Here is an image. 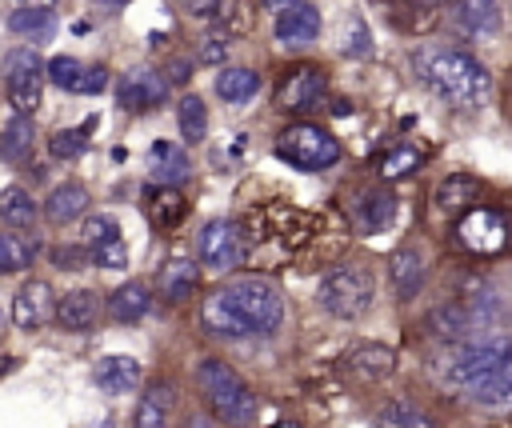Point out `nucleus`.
I'll return each mask as SVG.
<instances>
[{"mask_svg": "<svg viewBox=\"0 0 512 428\" xmlns=\"http://www.w3.org/2000/svg\"><path fill=\"white\" fill-rule=\"evenodd\" d=\"M280 316H284V296L264 276L228 280L212 296H204V304H200V324L224 340L264 336L280 324Z\"/></svg>", "mask_w": 512, "mask_h": 428, "instance_id": "f257e3e1", "label": "nucleus"}, {"mask_svg": "<svg viewBox=\"0 0 512 428\" xmlns=\"http://www.w3.org/2000/svg\"><path fill=\"white\" fill-rule=\"evenodd\" d=\"M412 68L452 108H480L492 96V72L464 48L424 44L412 52Z\"/></svg>", "mask_w": 512, "mask_h": 428, "instance_id": "f03ea898", "label": "nucleus"}, {"mask_svg": "<svg viewBox=\"0 0 512 428\" xmlns=\"http://www.w3.org/2000/svg\"><path fill=\"white\" fill-rule=\"evenodd\" d=\"M196 384H200V392H204V400H208V408H212L216 420H224L232 428H248L256 420V396H252V388L220 356H204L200 360Z\"/></svg>", "mask_w": 512, "mask_h": 428, "instance_id": "7ed1b4c3", "label": "nucleus"}, {"mask_svg": "<svg viewBox=\"0 0 512 428\" xmlns=\"http://www.w3.org/2000/svg\"><path fill=\"white\" fill-rule=\"evenodd\" d=\"M316 300L324 312L340 316V320H356L372 308L376 300V280L364 264H336L324 272L320 288H316Z\"/></svg>", "mask_w": 512, "mask_h": 428, "instance_id": "20e7f679", "label": "nucleus"}, {"mask_svg": "<svg viewBox=\"0 0 512 428\" xmlns=\"http://www.w3.org/2000/svg\"><path fill=\"white\" fill-rule=\"evenodd\" d=\"M276 156L300 172H324L340 160V140L320 124H288L276 136Z\"/></svg>", "mask_w": 512, "mask_h": 428, "instance_id": "39448f33", "label": "nucleus"}, {"mask_svg": "<svg viewBox=\"0 0 512 428\" xmlns=\"http://www.w3.org/2000/svg\"><path fill=\"white\" fill-rule=\"evenodd\" d=\"M512 360V340H480V344H468L464 352L448 356L444 368H440V380L448 388H476L480 380H488L492 372H500L504 364Z\"/></svg>", "mask_w": 512, "mask_h": 428, "instance_id": "423d86ee", "label": "nucleus"}, {"mask_svg": "<svg viewBox=\"0 0 512 428\" xmlns=\"http://www.w3.org/2000/svg\"><path fill=\"white\" fill-rule=\"evenodd\" d=\"M196 252H200V264L212 268V272H232L244 264V232L240 224L232 220H208L196 236Z\"/></svg>", "mask_w": 512, "mask_h": 428, "instance_id": "0eeeda50", "label": "nucleus"}, {"mask_svg": "<svg viewBox=\"0 0 512 428\" xmlns=\"http://www.w3.org/2000/svg\"><path fill=\"white\" fill-rule=\"evenodd\" d=\"M324 92H328L324 68L320 64H296V68H288V76L276 88V108L288 112V116H304V112L320 108Z\"/></svg>", "mask_w": 512, "mask_h": 428, "instance_id": "6e6552de", "label": "nucleus"}, {"mask_svg": "<svg viewBox=\"0 0 512 428\" xmlns=\"http://www.w3.org/2000/svg\"><path fill=\"white\" fill-rule=\"evenodd\" d=\"M456 236H460V244H464L468 252H476V256H496V252L508 248L512 228H508V220H504L500 212H492V208H472V212L456 224Z\"/></svg>", "mask_w": 512, "mask_h": 428, "instance_id": "1a4fd4ad", "label": "nucleus"}, {"mask_svg": "<svg viewBox=\"0 0 512 428\" xmlns=\"http://www.w3.org/2000/svg\"><path fill=\"white\" fill-rule=\"evenodd\" d=\"M164 100H168V76H160L152 68H132L116 84V104L124 112H152Z\"/></svg>", "mask_w": 512, "mask_h": 428, "instance_id": "9d476101", "label": "nucleus"}, {"mask_svg": "<svg viewBox=\"0 0 512 428\" xmlns=\"http://www.w3.org/2000/svg\"><path fill=\"white\" fill-rule=\"evenodd\" d=\"M44 76L64 88V92H80V96H96L108 88V68L104 64H80L76 56H52L44 64Z\"/></svg>", "mask_w": 512, "mask_h": 428, "instance_id": "9b49d317", "label": "nucleus"}, {"mask_svg": "<svg viewBox=\"0 0 512 428\" xmlns=\"http://www.w3.org/2000/svg\"><path fill=\"white\" fill-rule=\"evenodd\" d=\"M12 324L20 332H40L52 316H56V300H52V288L48 280H28L16 296H12Z\"/></svg>", "mask_w": 512, "mask_h": 428, "instance_id": "f8f14e48", "label": "nucleus"}, {"mask_svg": "<svg viewBox=\"0 0 512 428\" xmlns=\"http://www.w3.org/2000/svg\"><path fill=\"white\" fill-rule=\"evenodd\" d=\"M316 36H320V12H316L312 4L292 0V4H284V8L276 12V40H280L284 48H304V44H312Z\"/></svg>", "mask_w": 512, "mask_h": 428, "instance_id": "ddd939ff", "label": "nucleus"}, {"mask_svg": "<svg viewBox=\"0 0 512 428\" xmlns=\"http://www.w3.org/2000/svg\"><path fill=\"white\" fill-rule=\"evenodd\" d=\"M340 364H344V372L356 376V380H384V376H392V368H396V352H392L388 344L364 340V344H352Z\"/></svg>", "mask_w": 512, "mask_h": 428, "instance_id": "4468645a", "label": "nucleus"}, {"mask_svg": "<svg viewBox=\"0 0 512 428\" xmlns=\"http://www.w3.org/2000/svg\"><path fill=\"white\" fill-rule=\"evenodd\" d=\"M96 388L108 392V396H124V392H136L140 380H144V368L136 356H104L96 360V372H92Z\"/></svg>", "mask_w": 512, "mask_h": 428, "instance_id": "2eb2a0df", "label": "nucleus"}, {"mask_svg": "<svg viewBox=\"0 0 512 428\" xmlns=\"http://www.w3.org/2000/svg\"><path fill=\"white\" fill-rule=\"evenodd\" d=\"M172 412H176V392L168 380H156L140 392L132 428H172Z\"/></svg>", "mask_w": 512, "mask_h": 428, "instance_id": "dca6fc26", "label": "nucleus"}, {"mask_svg": "<svg viewBox=\"0 0 512 428\" xmlns=\"http://www.w3.org/2000/svg\"><path fill=\"white\" fill-rule=\"evenodd\" d=\"M476 320H484V316H476V308L464 300H452V304H440L428 312V328L440 340H468L476 332Z\"/></svg>", "mask_w": 512, "mask_h": 428, "instance_id": "f3484780", "label": "nucleus"}, {"mask_svg": "<svg viewBox=\"0 0 512 428\" xmlns=\"http://www.w3.org/2000/svg\"><path fill=\"white\" fill-rule=\"evenodd\" d=\"M96 316H100V300L92 288H72L56 300V320L68 332H88L96 324Z\"/></svg>", "mask_w": 512, "mask_h": 428, "instance_id": "a211bd4d", "label": "nucleus"}, {"mask_svg": "<svg viewBox=\"0 0 512 428\" xmlns=\"http://www.w3.org/2000/svg\"><path fill=\"white\" fill-rule=\"evenodd\" d=\"M452 24L468 36H496L500 8H496V0H452Z\"/></svg>", "mask_w": 512, "mask_h": 428, "instance_id": "6ab92c4d", "label": "nucleus"}, {"mask_svg": "<svg viewBox=\"0 0 512 428\" xmlns=\"http://www.w3.org/2000/svg\"><path fill=\"white\" fill-rule=\"evenodd\" d=\"M8 104L16 116H32L44 100V68H24V72H4Z\"/></svg>", "mask_w": 512, "mask_h": 428, "instance_id": "aec40b11", "label": "nucleus"}, {"mask_svg": "<svg viewBox=\"0 0 512 428\" xmlns=\"http://www.w3.org/2000/svg\"><path fill=\"white\" fill-rule=\"evenodd\" d=\"M84 212H88V188L76 184V180L56 184V188L48 192V200H44L48 224H72V220H80Z\"/></svg>", "mask_w": 512, "mask_h": 428, "instance_id": "412c9836", "label": "nucleus"}, {"mask_svg": "<svg viewBox=\"0 0 512 428\" xmlns=\"http://www.w3.org/2000/svg\"><path fill=\"white\" fill-rule=\"evenodd\" d=\"M392 216H396V196H392L388 188H368V192H360L356 204H352V220H356L364 232L388 228Z\"/></svg>", "mask_w": 512, "mask_h": 428, "instance_id": "4be33fe9", "label": "nucleus"}, {"mask_svg": "<svg viewBox=\"0 0 512 428\" xmlns=\"http://www.w3.org/2000/svg\"><path fill=\"white\" fill-rule=\"evenodd\" d=\"M424 256L416 252V248H396L392 256H388V280H392V288H396V296L400 300H412L416 292H420V284H424Z\"/></svg>", "mask_w": 512, "mask_h": 428, "instance_id": "5701e85b", "label": "nucleus"}, {"mask_svg": "<svg viewBox=\"0 0 512 428\" xmlns=\"http://www.w3.org/2000/svg\"><path fill=\"white\" fill-rule=\"evenodd\" d=\"M148 156H152V184H168V188H176V184H184V180L192 176L188 152L176 148V144H168V140H156Z\"/></svg>", "mask_w": 512, "mask_h": 428, "instance_id": "b1692460", "label": "nucleus"}, {"mask_svg": "<svg viewBox=\"0 0 512 428\" xmlns=\"http://www.w3.org/2000/svg\"><path fill=\"white\" fill-rule=\"evenodd\" d=\"M200 284V264L188 260V256H172L164 268H160V296L180 304L192 296V288Z\"/></svg>", "mask_w": 512, "mask_h": 428, "instance_id": "393cba45", "label": "nucleus"}, {"mask_svg": "<svg viewBox=\"0 0 512 428\" xmlns=\"http://www.w3.org/2000/svg\"><path fill=\"white\" fill-rule=\"evenodd\" d=\"M148 308H152V292L140 280H128L108 296V312H112L116 324H136V320L148 316Z\"/></svg>", "mask_w": 512, "mask_h": 428, "instance_id": "a878e982", "label": "nucleus"}, {"mask_svg": "<svg viewBox=\"0 0 512 428\" xmlns=\"http://www.w3.org/2000/svg\"><path fill=\"white\" fill-rule=\"evenodd\" d=\"M432 200H436V208H444V212H460V208H468L472 200H480V180L468 176V172H452V176H444V180L436 184Z\"/></svg>", "mask_w": 512, "mask_h": 428, "instance_id": "bb28decb", "label": "nucleus"}, {"mask_svg": "<svg viewBox=\"0 0 512 428\" xmlns=\"http://www.w3.org/2000/svg\"><path fill=\"white\" fill-rule=\"evenodd\" d=\"M32 144H36V128H32V120L12 112V120H8L4 132H0V160H8V164H24V160L32 156Z\"/></svg>", "mask_w": 512, "mask_h": 428, "instance_id": "cd10ccee", "label": "nucleus"}, {"mask_svg": "<svg viewBox=\"0 0 512 428\" xmlns=\"http://www.w3.org/2000/svg\"><path fill=\"white\" fill-rule=\"evenodd\" d=\"M148 216H152L156 228H176V224L188 216V200H184L176 188L160 184V188L148 192Z\"/></svg>", "mask_w": 512, "mask_h": 428, "instance_id": "c85d7f7f", "label": "nucleus"}, {"mask_svg": "<svg viewBox=\"0 0 512 428\" xmlns=\"http://www.w3.org/2000/svg\"><path fill=\"white\" fill-rule=\"evenodd\" d=\"M468 396L480 408H508L512 404V360L500 372H492L488 380H480L476 388H468Z\"/></svg>", "mask_w": 512, "mask_h": 428, "instance_id": "c756f323", "label": "nucleus"}, {"mask_svg": "<svg viewBox=\"0 0 512 428\" xmlns=\"http://www.w3.org/2000/svg\"><path fill=\"white\" fill-rule=\"evenodd\" d=\"M8 28H12L16 36L44 40V36L56 32V12H52V8H28V4H20V8L8 16Z\"/></svg>", "mask_w": 512, "mask_h": 428, "instance_id": "7c9ffc66", "label": "nucleus"}, {"mask_svg": "<svg viewBox=\"0 0 512 428\" xmlns=\"http://www.w3.org/2000/svg\"><path fill=\"white\" fill-rule=\"evenodd\" d=\"M256 88H260V76L252 68H224L216 76V96L224 104H244V100L256 96Z\"/></svg>", "mask_w": 512, "mask_h": 428, "instance_id": "2f4dec72", "label": "nucleus"}, {"mask_svg": "<svg viewBox=\"0 0 512 428\" xmlns=\"http://www.w3.org/2000/svg\"><path fill=\"white\" fill-rule=\"evenodd\" d=\"M420 164H424V152L416 148V144H396V148H388L384 156H380V164H376V172H380V180H404V176H412V172H420Z\"/></svg>", "mask_w": 512, "mask_h": 428, "instance_id": "473e14b6", "label": "nucleus"}, {"mask_svg": "<svg viewBox=\"0 0 512 428\" xmlns=\"http://www.w3.org/2000/svg\"><path fill=\"white\" fill-rule=\"evenodd\" d=\"M36 216H40V212H36V200H32L24 188L12 184V188L0 192V220H4V224H12V228H32Z\"/></svg>", "mask_w": 512, "mask_h": 428, "instance_id": "72a5a7b5", "label": "nucleus"}, {"mask_svg": "<svg viewBox=\"0 0 512 428\" xmlns=\"http://www.w3.org/2000/svg\"><path fill=\"white\" fill-rule=\"evenodd\" d=\"M176 124H180V136L188 144H200L208 136V108H204V100L200 96H184L176 104Z\"/></svg>", "mask_w": 512, "mask_h": 428, "instance_id": "f704fd0d", "label": "nucleus"}, {"mask_svg": "<svg viewBox=\"0 0 512 428\" xmlns=\"http://www.w3.org/2000/svg\"><path fill=\"white\" fill-rule=\"evenodd\" d=\"M96 128V116H88L80 128H60V132H52L48 136V156H56V160H76L84 148H88V132Z\"/></svg>", "mask_w": 512, "mask_h": 428, "instance_id": "c9c22d12", "label": "nucleus"}, {"mask_svg": "<svg viewBox=\"0 0 512 428\" xmlns=\"http://www.w3.org/2000/svg\"><path fill=\"white\" fill-rule=\"evenodd\" d=\"M376 428H436V420H432L424 408H412V404H388V408L376 416Z\"/></svg>", "mask_w": 512, "mask_h": 428, "instance_id": "e433bc0d", "label": "nucleus"}, {"mask_svg": "<svg viewBox=\"0 0 512 428\" xmlns=\"http://www.w3.org/2000/svg\"><path fill=\"white\" fill-rule=\"evenodd\" d=\"M32 264V248L12 236V232H0V272H24Z\"/></svg>", "mask_w": 512, "mask_h": 428, "instance_id": "4c0bfd02", "label": "nucleus"}, {"mask_svg": "<svg viewBox=\"0 0 512 428\" xmlns=\"http://www.w3.org/2000/svg\"><path fill=\"white\" fill-rule=\"evenodd\" d=\"M112 236H120L116 216L96 212V216H88V220L80 224V244H88V248H96V244H104V240H112Z\"/></svg>", "mask_w": 512, "mask_h": 428, "instance_id": "58836bf2", "label": "nucleus"}, {"mask_svg": "<svg viewBox=\"0 0 512 428\" xmlns=\"http://www.w3.org/2000/svg\"><path fill=\"white\" fill-rule=\"evenodd\" d=\"M88 252H92L96 268H128V244L120 236H112V240H104V244H96Z\"/></svg>", "mask_w": 512, "mask_h": 428, "instance_id": "ea45409f", "label": "nucleus"}, {"mask_svg": "<svg viewBox=\"0 0 512 428\" xmlns=\"http://www.w3.org/2000/svg\"><path fill=\"white\" fill-rule=\"evenodd\" d=\"M52 260H56V268H84V264H92V252H88V244H60V248H52Z\"/></svg>", "mask_w": 512, "mask_h": 428, "instance_id": "a19ab883", "label": "nucleus"}, {"mask_svg": "<svg viewBox=\"0 0 512 428\" xmlns=\"http://www.w3.org/2000/svg\"><path fill=\"white\" fill-rule=\"evenodd\" d=\"M24 68H44V60H40L36 48H12L4 56V72H24Z\"/></svg>", "mask_w": 512, "mask_h": 428, "instance_id": "79ce46f5", "label": "nucleus"}, {"mask_svg": "<svg viewBox=\"0 0 512 428\" xmlns=\"http://www.w3.org/2000/svg\"><path fill=\"white\" fill-rule=\"evenodd\" d=\"M344 52H348V56H368V52H372V40H368V32H364V24H360V20H352V24H348Z\"/></svg>", "mask_w": 512, "mask_h": 428, "instance_id": "37998d69", "label": "nucleus"}, {"mask_svg": "<svg viewBox=\"0 0 512 428\" xmlns=\"http://www.w3.org/2000/svg\"><path fill=\"white\" fill-rule=\"evenodd\" d=\"M180 8H184V16H192V20H212V16L224 12V0H180Z\"/></svg>", "mask_w": 512, "mask_h": 428, "instance_id": "c03bdc74", "label": "nucleus"}, {"mask_svg": "<svg viewBox=\"0 0 512 428\" xmlns=\"http://www.w3.org/2000/svg\"><path fill=\"white\" fill-rule=\"evenodd\" d=\"M200 64H224V56H228V40H220V36H204V44H200Z\"/></svg>", "mask_w": 512, "mask_h": 428, "instance_id": "a18cd8bd", "label": "nucleus"}, {"mask_svg": "<svg viewBox=\"0 0 512 428\" xmlns=\"http://www.w3.org/2000/svg\"><path fill=\"white\" fill-rule=\"evenodd\" d=\"M188 76H192V60H184V56H180V60H172V64H168V84H184Z\"/></svg>", "mask_w": 512, "mask_h": 428, "instance_id": "49530a36", "label": "nucleus"}, {"mask_svg": "<svg viewBox=\"0 0 512 428\" xmlns=\"http://www.w3.org/2000/svg\"><path fill=\"white\" fill-rule=\"evenodd\" d=\"M20 4H28V8H56V0H20Z\"/></svg>", "mask_w": 512, "mask_h": 428, "instance_id": "de8ad7c7", "label": "nucleus"}, {"mask_svg": "<svg viewBox=\"0 0 512 428\" xmlns=\"http://www.w3.org/2000/svg\"><path fill=\"white\" fill-rule=\"evenodd\" d=\"M96 4H100V8H124L128 0H96Z\"/></svg>", "mask_w": 512, "mask_h": 428, "instance_id": "09e8293b", "label": "nucleus"}, {"mask_svg": "<svg viewBox=\"0 0 512 428\" xmlns=\"http://www.w3.org/2000/svg\"><path fill=\"white\" fill-rule=\"evenodd\" d=\"M284 4H292V0H264V8H276V12H280Z\"/></svg>", "mask_w": 512, "mask_h": 428, "instance_id": "8fccbe9b", "label": "nucleus"}, {"mask_svg": "<svg viewBox=\"0 0 512 428\" xmlns=\"http://www.w3.org/2000/svg\"><path fill=\"white\" fill-rule=\"evenodd\" d=\"M188 428H216V424H208V420H192Z\"/></svg>", "mask_w": 512, "mask_h": 428, "instance_id": "3c124183", "label": "nucleus"}, {"mask_svg": "<svg viewBox=\"0 0 512 428\" xmlns=\"http://www.w3.org/2000/svg\"><path fill=\"white\" fill-rule=\"evenodd\" d=\"M272 428H300V424H292V420H280V424H272Z\"/></svg>", "mask_w": 512, "mask_h": 428, "instance_id": "603ef678", "label": "nucleus"}, {"mask_svg": "<svg viewBox=\"0 0 512 428\" xmlns=\"http://www.w3.org/2000/svg\"><path fill=\"white\" fill-rule=\"evenodd\" d=\"M416 4H444V0H416Z\"/></svg>", "mask_w": 512, "mask_h": 428, "instance_id": "864d4df0", "label": "nucleus"}]
</instances>
